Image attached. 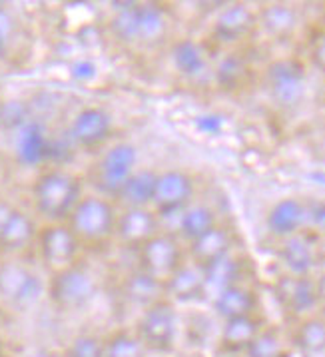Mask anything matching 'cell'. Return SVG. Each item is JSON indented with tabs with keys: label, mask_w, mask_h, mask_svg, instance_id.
Wrapping results in <instances>:
<instances>
[{
	"label": "cell",
	"mask_w": 325,
	"mask_h": 357,
	"mask_svg": "<svg viewBox=\"0 0 325 357\" xmlns=\"http://www.w3.org/2000/svg\"><path fill=\"white\" fill-rule=\"evenodd\" d=\"M50 144L46 130L40 122L30 120L16 132L15 152L22 166H38L50 158Z\"/></svg>",
	"instance_id": "5bb4252c"
},
{
	"label": "cell",
	"mask_w": 325,
	"mask_h": 357,
	"mask_svg": "<svg viewBox=\"0 0 325 357\" xmlns=\"http://www.w3.org/2000/svg\"><path fill=\"white\" fill-rule=\"evenodd\" d=\"M206 296L204 289V270L196 264H182L164 282V300L172 303H188Z\"/></svg>",
	"instance_id": "4fadbf2b"
},
{
	"label": "cell",
	"mask_w": 325,
	"mask_h": 357,
	"mask_svg": "<svg viewBox=\"0 0 325 357\" xmlns=\"http://www.w3.org/2000/svg\"><path fill=\"white\" fill-rule=\"evenodd\" d=\"M184 264V254L174 234L158 231L154 238L138 248V268L162 284Z\"/></svg>",
	"instance_id": "5b68a950"
},
{
	"label": "cell",
	"mask_w": 325,
	"mask_h": 357,
	"mask_svg": "<svg viewBox=\"0 0 325 357\" xmlns=\"http://www.w3.org/2000/svg\"><path fill=\"white\" fill-rule=\"evenodd\" d=\"M13 212V208L10 206H6V204H0V228H2V224L6 222V218L10 215Z\"/></svg>",
	"instance_id": "7bdbcfd3"
},
{
	"label": "cell",
	"mask_w": 325,
	"mask_h": 357,
	"mask_svg": "<svg viewBox=\"0 0 325 357\" xmlns=\"http://www.w3.org/2000/svg\"><path fill=\"white\" fill-rule=\"evenodd\" d=\"M118 212L106 196H84L68 215V228L80 243H100L112 238Z\"/></svg>",
	"instance_id": "7a4b0ae2"
},
{
	"label": "cell",
	"mask_w": 325,
	"mask_h": 357,
	"mask_svg": "<svg viewBox=\"0 0 325 357\" xmlns=\"http://www.w3.org/2000/svg\"><path fill=\"white\" fill-rule=\"evenodd\" d=\"M194 198V180L184 170L158 172L154 212L158 215L182 214Z\"/></svg>",
	"instance_id": "9c48e42d"
},
{
	"label": "cell",
	"mask_w": 325,
	"mask_h": 357,
	"mask_svg": "<svg viewBox=\"0 0 325 357\" xmlns=\"http://www.w3.org/2000/svg\"><path fill=\"white\" fill-rule=\"evenodd\" d=\"M114 120L112 114L102 106H84L78 110L70 122V142L84 148L94 150L112 136Z\"/></svg>",
	"instance_id": "30bf717a"
},
{
	"label": "cell",
	"mask_w": 325,
	"mask_h": 357,
	"mask_svg": "<svg viewBox=\"0 0 325 357\" xmlns=\"http://www.w3.org/2000/svg\"><path fill=\"white\" fill-rule=\"evenodd\" d=\"M104 357H150L134 329H116L104 337Z\"/></svg>",
	"instance_id": "f1b7e54d"
},
{
	"label": "cell",
	"mask_w": 325,
	"mask_h": 357,
	"mask_svg": "<svg viewBox=\"0 0 325 357\" xmlns=\"http://www.w3.org/2000/svg\"><path fill=\"white\" fill-rule=\"evenodd\" d=\"M282 259L289 272L297 278H301L313 268L315 252H313V245L308 238L294 234L287 238V242L283 243Z\"/></svg>",
	"instance_id": "d4e9b609"
},
{
	"label": "cell",
	"mask_w": 325,
	"mask_h": 357,
	"mask_svg": "<svg viewBox=\"0 0 325 357\" xmlns=\"http://www.w3.org/2000/svg\"><path fill=\"white\" fill-rule=\"evenodd\" d=\"M264 26L273 36H287L296 29V13L287 6H269L264 10Z\"/></svg>",
	"instance_id": "1f68e13d"
},
{
	"label": "cell",
	"mask_w": 325,
	"mask_h": 357,
	"mask_svg": "<svg viewBox=\"0 0 325 357\" xmlns=\"http://www.w3.org/2000/svg\"><path fill=\"white\" fill-rule=\"evenodd\" d=\"M315 294H317V307L325 312V273L315 282Z\"/></svg>",
	"instance_id": "b9f144b4"
},
{
	"label": "cell",
	"mask_w": 325,
	"mask_h": 357,
	"mask_svg": "<svg viewBox=\"0 0 325 357\" xmlns=\"http://www.w3.org/2000/svg\"><path fill=\"white\" fill-rule=\"evenodd\" d=\"M156 184H158V172L142 168L128 178L116 198L126 208H150L154 202Z\"/></svg>",
	"instance_id": "2e32d148"
},
{
	"label": "cell",
	"mask_w": 325,
	"mask_h": 357,
	"mask_svg": "<svg viewBox=\"0 0 325 357\" xmlns=\"http://www.w3.org/2000/svg\"><path fill=\"white\" fill-rule=\"evenodd\" d=\"M313 58H315V64L325 72V36L315 43V48H313Z\"/></svg>",
	"instance_id": "60d3db41"
},
{
	"label": "cell",
	"mask_w": 325,
	"mask_h": 357,
	"mask_svg": "<svg viewBox=\"0 0 325 357\" xmlns=\"http://www.w3.org/2000/svg\"><path fill=\"white\" fill-rule=\"evenodd\" d=\"M4 357H10V356H8V354H6V356H4Z\"/></svg>",
	"instance_id": "bcb514c9"
},
{
	"label": "cell",
	"mask_w": 325,
	"mask_h": 357,
	"mask_svg": "<svg viewBox=\"0 0 325 357\" xmlns=\"http://www.w3.org/2000/svg\"><path fill=\"white\" fill-rule=\"evenodd\" d=\"M158 231L160 215L156 214L154 208H126L122 214H118L114 236L122 245L138 250Z\"/></svg>",
	"instance_id": "7c38bea8"
},
{
	"label": "cell",
	"mask_w": 325,
	"mask_h": 357,
	"mask_svg": "<svg viewBox=\"0 0 325 357\" xmlns=\"http://www.w3.org/2000/svg\"><path fill=\"white\" fill-rule=\"evenodd\" d=\"M32 240H36V226L32 218L13 208L10 215L0 228V248L4 252H18L27 248Z\"/></svg>",
	"instance_id": "ac0fdd59"
},
{
	"label": "cell",
	"mask_w": 325,
	"mask_h": 357,
	"mask_svg": "<svg viewBox=\"0 0 325 357\" xmlns=\"http://www.w3.org/2000/svg\"><path fill=\"white\" fill-rule=\"evenodd\" d=\"M134 331L146 345L150 356H168L176 347L178 340V314L174 303L160 300L142 310Z\"/></svg>",
	"instance_id": "3957f363"
},
{
	"label": "cell",
	"mask_w": 325,
	"mask_h": 357,
	"mask_svg": "<svg viewBox=\"0 0 325 357\" xmlns=\"http://www.w3.org/2000/svg\"><path fill=\"white\" fill-rule=\"evenodd\" d=\"M29 120V106L20 100L0 102V128L18 130L22 128Z\"/></svg>",
	"instance_id": "e575fe53"
},
{
	"label": "cell",
	"mask_w": 325,
	"mask_h": 357,
	"mask_svg": "<svg viewBox=\"0 0 325 357\" xmlns=\"http://www.w3.org/2000/svg\"><path fill=\"white\" fill-rule=\"evenodd\" d=\"M10 34H13V20L6 10L0 8V54L6 50V44L10 40Z\"/></svg>",
	"instance_id": "f35d334b"
},
{
	"label": "cell",
	"mask_w": 325,
	"mask_h": 357,
	"mask_svg": "<svg viewBox=\"0 0 325 357\" xmlns=\"http://www.w3.org/2000/svg\"><path fill=\"white\" fill-rule=\"evenodd\" d=\"M110 29L118 40L126 44L138 43V4L130 2L116 8L110 20Z\"/></svg>",
	"instance_id": "f546056e"
},
{
	"label": "cell",
	"mask_w": 325,
	"mask_h": 357,
	"mask_svg": "<svg viewBox=\"0 0 325 357\" xmlns=\"http://www.w3.org/2000/svg\"><path fill=\"white\" fill-rule=\"evenodd\" d=\"M303 218H305V208L301 206V202L287 198V200L278 202L271 208L268 215V228L273 236L289 238L303 224Z\"/></svg>",
	"instance_id": "d6986e66"
},
{
	"label": "cell",
	"mask_w": 325,
	"mask_h": 357,
	"mask_svg": "<svg viewBox=\"0 0 325 357\" xmlns=\"http://www.w3.org/2000/svg\"><path fill=\"white\" fill-rule=\"evenodd\" d=\"M40 278L29 266L8 261L0 266V298L18 307H29L43 296Z\"/></svg>",
	"instance_id": "ba28073f"
},
{
	"label": "cell",
	"mask_w": 325,
	"mask_h": 357,
	"mask_svg": "<svg viewBox=\"0 0 325 357\" xmlns=\"http://www.w3.org/2000/svg\"><path fill=\"white\" fill-rule=\"evenodd\" d=\"M98 282L86 268L70 266L52 275L48 284V298L62 312H78L94 300Z\"/></svg>",
	"instance_id": "277c9868"
},
{
	"label": "cell",
	"mask_w": 325,
	"mask_h": 357,
	"mask_svg": "<svg viewBox=\"0 0 325 357\" xmlns=\"http://www.w3.org/2000/svg\"><path fill=\"white\" fill-rule=\"evenodd\" d=\"M268 88L280 106H296L305 92V72L296 60H278L268 68Z\"/></svg>",
	"instance_id": "8fae6325"
},
{
	"label": "cell",
	"mask_w": 325,
	"mask_h": 357,
	"mask_svg": "<svg viewBox=\"0 0 325 357\" xmlns=\"http://www.w3.org/2000/svg\"><path fill=\"white\" fill-rule=\"evenodd\" d=\"M36 212L50 220L60 222L72 214L74 206L82 198V182L70 172L52 168L43 172L32 188Z\"/></svg>",
	"instance_id": "6da1fadb"
},
{
	"label": "cell",
	"mask_w": 325,
	"mask_h": 357,
	"mask_svg": "<svg viewBox=\"0 0 325 357\" xmlns=\"http://www.w3.org/2000/svg\"><path fill=\"white\" fill-rule=\"evenodd\" d=\"M196 128L202 134H208V136H216L224 130V118L218 114H204L196 118Z\"/></svg>",
	"instance_id": "74e56055"
},
{
	"label": "cell",
	"mask_w": 325,
	"mask_h": 357,
	"mask_svg": "<svg viewBox=\"0 0 325 357\" xmlns=\"http://www.w3.org/2000/svg\"><path fill=\"white\" fill-rule=\"evenodd\" d=\"M255 18L252 10L238 4V6H229L220 15V18L216 20L213 32L222 43H236L252 30Z\"/></svg>",
	"instance_id": "7402d4cb"
},
{
	"label": "cell",
	"mask_w": 325,
	"mask_h": 357,
	"mask_svg": "<svg viewBox=\"0 0 325 357\" xmlns=\"http://www.w3.org/2000/svg\"><path fill=\"white\" fill-rule=\"evenodd\" d=\"M172 64L186 78H198L208 68V58L196 40H178L172 46Z\"/></svg>",
	"instance_id": "ffe728a7"
},
{
	"label": "cell",
	"mask_w": 325,
	"mask_h": 357,
	"mask_svg": "<svg viewBox=\"0 0 325 357\" xmlns=\"http://www.w3.org/2000/svg\"><path fill=\"white\" fill-rule=\"evenodd\" d=\"M245 357H285L280 335L271 329H262L245 349Z\"/></svg>",
	"instance_id": "d6a6232c"
},
{
	"label": "cell",
	"mask_w": 325,
	"mask_h": 357,
	"mask_svg": "<svg viewBox=\"0 0 325 357\" xmlns=\"http://www.w3.org/2000/svg\"><path fill=\"white\" fill-rule=\"evenodd\" d=\"M138 148L130 142L110 146L96 166V182L106 198H116L126 180L138 170Z\"/></svg>",
	"instance_id": "8992f818"
},
{
	"label": "cell",
	"mask_w": 325,
	"mask_h": 357,
	"mask_svg": "<svg viewBox=\"0 0 325 357\" xmlns=\"http://www.w3.org/2000/svg\"><path fill=\"white\" fill-rule=\"evenodd\" d=\"M243 74V62L240 58L227 56L226 60H222L220 68H218V78L224 86L236 84Z\"/></svg>",
	"instance_id": "d590c367"
},
{
	"label": "cell",
	"mask_w": 325,
	"mask_h": 357,
	"mask_svg": "<svg viewBox=\"0 0 325 357\" xmlns=\"http://www.w3.org/2000/svg\"><path fill=\"white\" fill-rule=\"evenodd\" d=\"M311 222H313L315 228L325 234V202L313 206V210H311Z\"/></svg>",
	"instance_id": "ab89813d"
},
{
	"label": "cell",
	"mask_w": 325,
	"mask_h": 357,
	"mask_svg": "<svg viewBox=\"0 0 325 357\" xmlns=\"http://www.w3.org/2000/svg\"><path fill=\"white\" fill-rule=\"evenodd\" d=\"M70 72L74 80H78V82H90V80H94L98 76V66L90 58H78V60L72 62Z\"/></svg>",
	"instance_id": "8d00e7d4"
},
{
	"label": "cell",
	"mask_w": 325,
	"mask_h": 357,
	"mask_svg": "<svg viewBox=\"0 0 325 357\" xmlns=\"http://www.w3.org/2000/svg\"><path fill=\"white\" fill-rule=\"evenodd\" d=\"M150 357H158V356H150Z\"/></svg>",
	"instance_id": "7dc6e473"
},
{
	"label": "cell",
	"mask_w": 325,
	"mask_h": 357,
	"mask_svg": "<svg viewBox=\"0 0 325 357\" xmlns=\"http://www.w3.org/2000/svg\"><path fill=\"white\" fill-rule=\"evenodd\" d=\"M168 34V18L158 4H138V43L158 44Z\"/></svg>",
	"instance_id": "cb8c5ba5"
},
{
	"label": "cell",
	"mask_w": 325,
	"mask_h": 357,
	"mask_svg": "<svg viewBox=\"0 0 325 357\" xmlns=\"http://www.w3.org/2000/svg\"><path fill=\"white\" fill-rule=\"evenodd\" d=\"M296 343L299 349H303L305 354H324L325 351V321L311 317L305 319L296 333Z\"/></svg>",
	"instance_id": "4dcf8cb0"
},
{
	"label": "cell",
	"mask_w": 325,
	"mask_h": 357,
	"mask_svg": "<svg viewBox=\"0 0 325 357\" xmlns=\"http://www.w3.org/2000/svg\"><path fill=\"white\" fill-rule=\"evenodd\" d=\"M227 357H238V356H227Z\"/></svg>",
	"instance_id": "f6af8a7d"
},
{
	"label": "cell",
	"mask_w": 325,
	"mask_h": 357,
	"mask_svg": "<svg viewBox=\"0 0 325 357\" xmlns=\"http://www.w3.org/2000/svg\"><path fill=\"white\" fill-rule=\"evenodd\" d=\"M122 296L130 303L140 305L142 310H146L148 305H152L156 301L164 300V284L160 280L152 278L150 273L142 272L140 268L130 272L122 282Z\"/></svg>",
	"instance_id": "9a60e30c"
},
{
	"label": "cell",
	"mask_w": 325,
	"mask_h": 357,
	"mask_svg": "<svg viewBox=\"0 0 325 357\" xmlns=\"http://www.w3.org/2000/svg\"><path fill=\"white\" fill-rule=\"evenodd\" d=\"M212 228H216V215L204 204H190L180 214L178 229H180V236L188 242L198 240Z\"/></svg>",
	"instance_id": "4316f807"
},
{
	"label": "cell",
	"mask_w": 325,
	"mask_h": 357,
	"mask_svg": "<svg viewBox=\"0 0 325 357\" xmlns=\"http://www.w3.org/2000/svg\"><path fill=\"white\" fill-rule=\"evenodd\" d=\"M6 356V349H4V340L0 337V357Z\"/></svg>",
	"instance_id": "ee69618b"
},
{
	"label": "cell",
	"mask_w": 325,
	"mask_h": 357,
	"mask_svg": "<svg viewBox=\"0 0 325 357\" xmlns=\"http://www.w3.org/2000/svg\"><path fill=\"white\" fill-rule=\"evenodd\" d=\"M262 331L259 321L254 315H241L234 319H226L222 329V347L227 351H245L248 345L254 342L255 335Z\"/></svg>",
	"instance_id": "603a6c76"
},
{
	"label": "cell",
	"mask_w": 325,
	"mask_h": 357,
	"mask_svg": "<svg viewBox=\"0 0 325 357\" xmlns=\"http://www.w3.org/2000/svg\"><path fill=\"white\" fill-rule=\"evenodd\" d=\"M283 300L292 314L303 315L313 312L317 307V294H315V282L308 280L305 275L289 280L287 287L283 289Z\"/></svg>",
	"instance_id": "83f0119b"
},
{
	"label": "cell",
	"mask_w": 325,
	"mask_h": 357,
	"mask_svg": "<svg viewBox=\"0 0 325 357\" xmlns=\"http://www.w3.org/2000/svg\"><path fill=\"white\" fill-rule=\"evenodd\" d=\"M255 296L240 284L227 287L213 298V310L224 319H234L241 315H254Z\"/></svg>",
	"instance_id": "44dd1931"
},
{
	"label": "cell",
	"mask_w": 325,
	"mask_h": 357,
	"mask_svg": "<svg viewBox=\"0 0 325 357\" xmlns=\"http://www.w3.org/2000/svg\"><path fill=\"white\" fill-rule=\"evenodd\" d=\"M190 256H192V264L206 270L213 261L229 256V234L224 228L216 226L202 238L190 242Z\"/></svg>",
	"instance_id": "e0dca14e"
},
{
	"label": "cell",
	"mask_w": 325,
	"mask_h": 357,
	"mask_svg": "<svg viewBox=\"0 0 325 357\" xmlns=\"http://www.w3.org/2000/svg\"><path fill=\"white\" fill-rule=\"evenodd\" d=\"M36 243L43 264L54 273L74 266L80 252V240L68 226L62 224H50L40 229L36 234Z\"/></svg>",
	"instance_id": "52a82bcc"
},
{
	"label": "cell",
	"mask_w": 325,
	"mask_h": 357,
	"mask_svg": "<svg viewBox=\"0 0 325 357\" xmlns=\"http://www.w3.org/2000/svg\"><path fill=\"white\" fill-rule=\"evenodd\" d=\"M238 275H240L238 259H234L232 256L222 257V259L213 261L212 266H208L204 270V289H206V294H210L212 298H216L220 291L236 286L238 284Z\"/></svg>",
	"instance_id": "484cf974"
},
{
	"label": "cell",
	"mask_w": 325,
	"mask_h": 357,
	"mask_svg": "<svg viewBox=\"0 0 325 357\" xmlns=\"http://www.w3.org/2000/svg\"><path fill=\"white\" fill-rule=\"evenodd\" d=\"M64 357H104V337L96 333H78L66 345Z\"/></svg>",
	"instance_id": "836d02e7"
}]
</instances>
